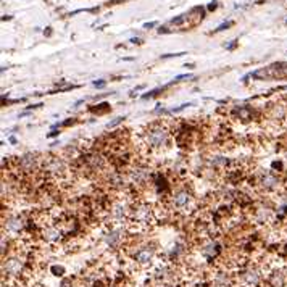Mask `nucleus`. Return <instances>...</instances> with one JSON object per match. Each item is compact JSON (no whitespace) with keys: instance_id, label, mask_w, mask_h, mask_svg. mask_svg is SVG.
<instances>
[{"instance_id":"1","label":"nucleus","mask_w":287,"mask_h":287,"mask_svg":"<svg viewBox=\"0 0 287 287\" xmlns=\"http://www.w3.org/2000/svg\"><path fill=\"white\" fill-rule=\"evenodd\" d=\"M173 129H174V125L168 119L153 121V123L146 126V129L142 131V134H140L142 147L149 153H158L165 150L170 144L171 134H174Z\"/></svg>"},{"instance_id":"2","label":"nucleus","mask_w":287,"mask_h":287,"mask_svg":"<svg viewBox=\"0 0 287 287\" xmlns=\"http://www.w3.org/2000/svg\"><path fill=\"white\" fill-rule=\"evenodd\" d=\"M157 223V210L150 202L136 198L131 208V215L128 219V229L131 233H146Z\"/></svg>"},{"instance_id":"3","label":"nucleus","mask_w":287,"mask_h":287,"mask_svg":"<svg viewBox=\"0 0 287 287\" xmlns=\"http://www.w3.org/2000/svg\"><path fill=\"white\" fill-rule=\"evenodd\" d=\"M163 207L168 212H174L179 215H191L197 210V198L194 197V192L187 186H176L173 192L163 198Z\"/></svg>"},{"instance_id":"4","label":"nucleus","mask_w":287,"mask_h":287,"mask_svg":"<svg viewBox=\"0 0 287 287\" xmlns=\"http://www.w3.org/2000/svg\"><path fill=\"white\" fill-rule=\"evenodd\" d=\"M153 178H155V174L152 173V170L146 163L140 161H134L126 171V179L136 191H146L149 186H153Z\"/></svg>"},{"instance_id":"5","label":"nucleus","mask_w":287,"mask_h":287,"mask_svg":"<svg viewBox=\"0 0 287 287\" xmlns=\"http://www.w3.org/2000/svg\"><path fill=\"white\" fill-rule=\"evenodd\" d=\"M253 187L258 189L261 194H274L279 191L281 179L271 170H261L253 176Z\"/></svg>"},{"instance_id":"6","label":"nucleus","mask_w":287,"mask_h":287,"mask_svg":"<svg viewBox=\"0 0 287 287\" xmlns=\"http://www.w3.org/2000/svg\"><path fill=\"white\" fill-rule=\"evenodd\" d=\"M266 123L268 126L278 129L282 128L287 123V104L284 102H274L266 108Z\"/></svg>"},{"instance_id":"7","label":"nucleus","mask_w":287,"mask_h":287,"mask_svg":"<svg viewBox=\"0 0 287 287\" xmlns=\"http://www.w3.org/2000/svg\"><path fill=\"white\" fill-rule=\"evenodd\" d=\"M25 270V261L23 258H19L18 255L13 257H8L7 260H4L2 263V274H4V279L7 278L8 282L16 281L21 274H23Z\"/></svg>"},{"instance_id":"8","label":"nucleus","mask_w":287,"mask_h":287,"mask_svg":"<svg viewBox=\"0 0 287 287\" xmlns=\"http://www.w3.org/2000/svg\"><path fill=\"white\" fill-rule=\"evenodd\" d=\"M264 279L263 268H260L258 264H250L245 270H242L240 273V282L244 287H258Z\"/></svg>"},{"instance_id":"9","label":"nucleus","mask_w":287,"mask_h":287,"mask_svg":"<svg viewBox=\"0 0 287 287\" xmlns=\"http://www.w3.org/2000/svg\"><path fill=\"white\" fill-rule=\"evenodd\" d=\"M132 260L137 264L139 268L147 270L153 266V261H155V249L150 245L139 247L134 253H132Z\"/></svg>"},{"instance_id":"10","label":"nucleus","mask_w":287,"mask_h":287,"mask_svg":"<svg viewBox=\"0 0 287 287\" xmlns=\"http://www.w3.org/2000/svg\"><path fill=\"white\" fill-rule=\"evenodd\" d=\"M26 219L21 215H12L8 216L4 221V231H7V234H15L19 236L26 228Z\"/></svg>"},{"instance_id":"11","label":"nucleus","mask_w":287,"mask_h":287,"mask_svg":"<svg viewBox=\"0 0 287 287\" xmlns=\"http://www.w3.org/2000/svg\"><path fill=\"white\" fill-rule=\"evenodd\" d=\"M276 219V212L270 207L258 205L253 208V221L257 224H271Z\"/></svg>"},{"instance_id":"12","label":"nucleus","mask_w":287,"mask_h":287,"mask_svg":"<svg viewBox=\"0 0 287 287\" xmlns=\"http://www.w3.org/2000/svg\"><path fill=\"white\" fill-rule=\"evenodd\" d=\"M104 240H105L107 247H110V249H118V247L121 245V242H123V228L110 224V229L105 233Z\"/></svg>"},{"instance_id":"13","label":"nucleus","mask_w":287,"mask_h":287,"mask_svg":"<svg viewBox=\"0 0 287 287\" xmlns=\"http://www.w3.org/2000/svg\"><path fill=\"white\" fill-rule=\"evenodd\" d=\"M221 252V245L218 244L216 240H213V239H208L205 244L200 247V253H202V257H205L207 260H215L216 257H218V253Z\"/></svg>"},{"instance_id":"14","label":"nucleus","mask_w":287,"mask_h":287,"mask_svg":"<svg viewBox=\"0 0 287 287\" xmlns=\"http://www.w3.org/2000/svg\"><path fill=\"white\" fill-rule=\"evenodd\" d=\"M233 118L242 121V123H247V121H252L253 112L250 107H236L233 110Z\"/></svg>"},{"instance_id":"15","label":"nucleus","mask_w":287,"mask_h":287,"mask_svg":"<svg viewBox=\"0 0 287 287\" xmlns=\"http://www.w3.org/2000/svg\"><path fill=\"white\" fill-rule=\"evenodd\" d=\"M268 282L271 287H282L285 282V276L282 274V271H273L268 276Z\"/></svg>"},{"instance_id":"16","label":"nucleus","mask_w":287,"mask_h":287,"mask_svg":"<svg viewBox=\"0 0 287 287\" xmlns=\"http://www.w3.org/2000/svg\"><path fill=\"white\" fill-rule=\"evenodd\" d=\"M215 284H216V287H229V284H231L229 274L224 273V271L216 273V276H215Z\"/></svg>"},{"instance_id":"17","label":"nucleus","mask_w":287,"mask_h":287,"mask_svg":"<svg viewBox=\"0 0 287 287\" xmlns=\"http://www.w3.org/2000/svg\"><path fill=\"white\" fill-rule=\"evenodd\" d=\"M52 271L55 273V276H61V274L65 273V270H63L61 266H53V268H52Z\"/></svg>"},{"instance_id":"18","label":"nucleus","mask_w":287,"mask_h":287,"mask_svg":"<svg viewBox=\"0 0 287 287\" xmlns=\"http://www.w3.org/2000/svg\"><path fill=\"white\" fill-rule=\"evenodd\" d=\"M192 76L191 74H181V76H178V78L174 79V83H179V81H182V79H191Z\"/></svg>"},{"instance_id":"19","label":"nucleus","mask_w":287,"mask_h":287,"mask_svg":"<svg viewBox=\"0 0 287 287\" xmlns=\"http://www.w3.org/2000/svg\"><path fill=\"white\" fill-rule=\"evenodd\" d=\"M123 119H125V116H119V118H116V119L113 121V123H110V125H108V128H113V126H116V125H118V123H121V121H123Z\"/></svg>"},{"instance_id":"20","label":"nucleus","mask_w":287,"mask_h":287,"mask_svg":"<svg viewBox=\"0 0 287 287\" xmlns=\"http://www.w3.org/2000/svg\"><path fill=\"white\" fill-rule=\"evenodd\" d=\"M231 25H233V23H231V21H228V23H224V25H221V26H219V28L216 29V32H219V31H223V29H226V28H229Z\"/></svg>"},{"instance_id":"21","label":"nucleus","mask_w":287,"mask_h":287,"mask_svg":"<svg viewBox=\"0 0 287 287\" xmlns=\"http://www.w3.org/2000/svg\"><path fill=\"white\" fill-rule=\"evenodd\" d=\"M95 87H104L105 86V81H100V83H94Z\"/></svg>"},{"instance_id":"22","label":"nucleus","mask_w":287,"mask_h":287,"mask_svg":"<svg viewBox=\"0 0 287 287\" xmlns=\"http://www.w3.org/2000/svg\"><path fill=\"white\" fill-rule=\"evenodd\" d=\"M157 23H153V21H152V23H147L146 26H144V28H146V29H149V28H153V26H155Z\"/></svg>"}]
</instances>
